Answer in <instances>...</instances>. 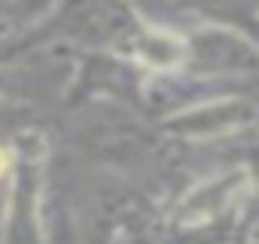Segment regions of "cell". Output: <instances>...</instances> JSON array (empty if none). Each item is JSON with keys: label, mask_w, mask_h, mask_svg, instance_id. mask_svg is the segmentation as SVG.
<instances>
[{"label": "cell", "mask_w": 259, "mask_h": 244, "mask_svg": "<svg viewBox=\"0 0 259 244\" xmlns=\"http://www.w3.org/2000/svg\"><path fill=\"white\" fill-rule=\"evenodd\" d=\"M7 168V159H4V153H0V171H4Z\"/></svg>", "instance_id": "obj_1"}]
</instances>
